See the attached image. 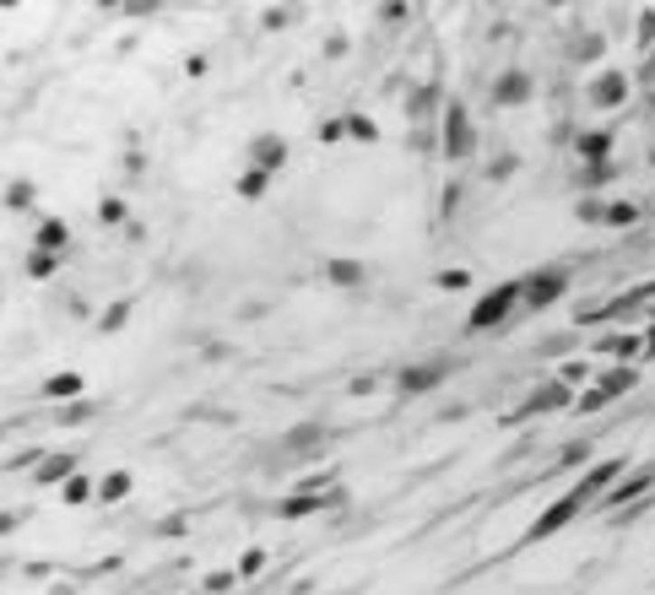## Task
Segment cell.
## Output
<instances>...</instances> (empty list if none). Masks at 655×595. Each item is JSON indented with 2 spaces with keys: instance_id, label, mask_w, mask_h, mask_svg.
<instances>
[{
  "instance_id": "obj_1",
  "label": "cell",
  "mask_w": 655,
  "mask_h": 595,
  "mask_svg": "<svg viewBox=\"0 0 655 595\" xmlns=\"http://www.w3.org/2000/svg\"><path fill=\"white\" fill-rule=\"evenodd\" d=\"M520 298H526V276H510V282L477 293V303L466 309V336H488V330H504L510 320H520Z\"/></svg>"
},
{
  "instance_id": "obj_2",
  "label": "cell",
  "mask_w": 655,
  "mask_h": 595,
  "mask_svg": "<svg viewBox=\"0 0 655 595\" xmlns=\"http://www.w3.org/2000/svg\"><path fill=\"white\" fill-rule=\"evenodd\" d=\"M477 146H482V135H477L472 108H466L461 98H444V119H439V157H444V163H472V157H477Z\"/></svg>"
},
{
  "instance_id": "obj_3",
  "label": "cell",
  "mask_w": 655,
  "mask_h": 595,
  "mask_svg": "<svg viewBox=\"0 0 655 595\" xmlns=\"http://www.w3.org/2000/svg\"><path fill=\"white\" fill-rule=\"evenodd\" d=\"M569 287H575V271H569V265H542V271H531V276H526L520 314H526V320H531V314H547L553 303L569 298Z\"/></svg>"
},
{
  "instance_id": "obj_4",
  "label": "cell",
  "mask_w": 655,
  "mask_h": 595,
  "mask_svg": "<svg viewBox=\"0 0 655 595\" xmlns=\"http://www.w3.org/2000/svg\"><path fill=\"white\" fill-rule=\"evenodd\" d=\"M629 466H634L629 455H607V460H591V466H585V471H580V477L569 482V493H575V504H580V509H591V504H602V498H607V493H613V488L623 482V471H629Z\"/></svg>"
},
{
  "instance_id": "obj_5",
  "label": "cell",
  "mask_w": 655,
  "mask_h": 595,
  "mask_svg": "<svg viewBox=\"0 0 655 595\" xmlns=\"http://www.w3.org/2000/svg\"><path fill=\"white\" fill-rule=\"evenodd\" d=\"M575 395H580V390H575V385H564V379L553 374V379H542V385H537V390H531V395H526V401L504 417V423L515 428V423H531V417H547V412H575Z\"/></svg>"
},
{
  "instance_id": "obj_6",
  "label": "cell",
  "mask_w": 655,
  "mask_h": 595,
  "mask_svg": "<svg viewBox=\"0 0 655 595\" xmlns=\"http://www.w3.org/2000/svg\"><path fill=\"white\" fill-rule=\"evenodd\" d=\"M629 98H634V76L629 70H596L591 81H585V103L596 108V114H618V108H629Z\"/></svg>"
},
{
  "instance_id": "obj_7",
  "label": "cell",
  "mask_w": 655,
  "mask_h": 595,
  "mask_svg": "<svg viewBox=\"0 0 655 595\" xmlns=\"http://www.w3.org/2000/svg\"><path fill=\"white\" fill-rule=\"evenodd\" d=\"M634 385H640V368H634V363H629V368H602V374H596V385L575 395V412H602L607 401H623Z\"/></svg>"
},
{
  "instance_id": "obj_8",
  "label": "cell",
  "mask_w": 655,
  "mask_h": 595,
  "mask_svg": "<svg viewBox=\"0 0 655 595\" xmlns=\"http://www.w3.org/2000/svg\"><path fill=\"white\" fill-rule=\"evenodd\" d=\"M450 358H423V363H407V368H396V395H434L444 379H450Z\"/></svg>"
},
{
  "instance_id": "obj_9",
  "label": "cell",
  "mask_w": 655,
  "mask_h": 595,
  "mask_svg": "<svg viewBox=\"0 0 655 595\" xmlns=\"http://www.w3.org/2000/svg\"><path fill=\"white\" fill-rule=\"evenodd\" d=\"M287 157H293V146H287L282 130H255L249 146H244V168H260V173H271V179L287 168Z\"/></svg>"
},
{
  "instance_id": "obj_10",
  "label": "cell",
  "mask_w": 655,
  "mask_h": 595,
  "mask_svg": "<svg viewBox=\"0 0 655 595\" xmlns=\"http://www.w3.org/2000/svg\"><path fill=\"white\" fill-rule=\"evenodd\" d=\"M580 515H585V509L575 504V493H558V498H553V504H547V509H542V515L531 520V531L520 536V547H537V542H553V536H558L564 525H575Z\"/></svg>"
},
{
  "instance_id": "obj_11",
  "label": "cell",
  "mask_w": 655,
  "mask_h": 595,
  "mask_svg": "<svg viewBox=\"0 0 655 595\" xmlns=\"http://www.w3.org/2000/svg\"><path fill=\"white\" fill-rule=\"evenodd\" d=\"M488 98H493V108H526V103L537 98V76H531L526 65H510V70L493 76Z\"/></svg>"
},
{
  "instance_id": "obj_12",
  "label": "cell",
  "mask_w": 655,
  "mask_h": 595,
  "mask_svg": "<svg viewBox=\"0 0 655 595\" xmlns=\"http://www.w3.org/2000/svg\"><path fill=\"white\" fill-rule=\"evenodd\" d=\"M569 146H575V163H580V168H596V163H613L618 135H613V125H596V130H580Z\"/></svg>"
},
{
  "instance_id": "obj_13",
  "label": "cell",
  "mask_w": 655,
  "mask_h": 595,
  "mask_svg": "<svg viewBox=\"0 0 655 595\" xmlns=\"http://www.w3.org/2000/svg\"><path fill=\"white\" fill-rule=\"evenodd\" d=\"M640 352H645V336H623V330H607L591 341V358H607L613 368H629Z\"/></svg>"
},
{
  "instance_id": "obj_14",
  "label": "cell",
  "mask_w": 655,
  "mask_h": 595,
  "mask_svg": "<svg viewBox=\"0 0 655 595\" xmlns=\"http://www.w3.org/2000/svg\"><path fill=\"white\" fill-rule=\"evenodd\" d=\"M38 395H43L49 406H70V401L87 395V374H81V368H60V374H49V379L38 385Z\"/></svg>"
},
{
  "instance_id": "obj_15",
  "label": "cell",
  "mask_w": 655,
  "mask_h": 595,
  "mask_svg": "<svg viewBox=\"0 0 655 595\" xmlns=\"http://www.w3.org/2000/svg\"><path fill=\"white\" fill-rule=\"evenodd\" d=\"M76 471H81V455H70V450H49V455L38 460L33 482H38V488H54V493H60V488H65V482H70Z\"/></svg>"
},
{
  "instance_id": "obj_16",
  "label": "cell",
  "mask_w": 655,
  "mask_h": 595,
  "mask_svg": "<svg viewBox=\"0 0 655 595\" xmlns=\"http://www.w3.org/2000/svg\"><path fill=\"white\" fill-rule=\"evenodd\" d=\"M325 282H331L336 293H363V287H369V265L352 260V255H331V260H325Z\"/></svg>"
},
{
  "instance_id": "obj_17",
  "label": "cell",
  "mask_w": 655,
  "mask_h": 595,
  "mask_svg": "<svg viewBox=\"0 0 655 595\" xmlns=\"http://www.w3.org/2000/svg\"><path fill=\"white\" fill-rule=\"evenodd\" d=\"M33 249L70 255V222H65V217H38V228H33Z\"/></svg>"
},
{
  "instance_id": "obj_18",
  "label": "cell",
  "mask_w": 655,
  "mask_h": 595,
  "mask_svg": "<svg viewBox=\"0 0 655 595\" xmlns=\"http://www.w3.org/2000/svg\"><path fill=\"white\" fill-rule=\"evenodd\" d=\"M293 455H320L325 444H331V428L325 423H298V428H287V439H282Z\"/></svg>"
},
{
  "instance_id": "obj_19",
  "label": "cell",
  "mask_w": 655,
  "mask_h": 595,
  "mask_svg": "<svg viewBox=\"0 0 655 595\" xmlns=\"http://www.w3.org/2000/svg\"><path fill=\"white\" fill-rule=\"evenodd\" d=\"M130 493H136V477H130L125 466H108V471L98 477V504H103V509H114V504H125Z\"/></svg>"
},
{
  "instance_id": "obj_20",
  "label": "cell",
  "mask_w": 655,
  "mask_h": 595,
  "mask_svg": "<svg viewBox=\"0 0 655 595\" xmlns=\"http://www.w3.org/2000/svg\"><path fill=\"white\" fill-rule=\"evenodd\" d=\"M233 195H239L244 206H260V200L271 195V173H260V168H239V179H233Z\"/></svg>"
},
{
  "instance_id": "obj_21",
  "label": "cell",
  "mask_w": 655,
  "mask_h": 595,
  "mask_svg": "<svg viewBox=\"0 0 655 595\" xmlns=\"http://www.w3.org/2000/svg\"><path fill=\"white\" fill-rule=\"evenodd\" d=\"M645 222V206L640 200H602V228H640Z\"/></svg>"
},
{
  "instance_id": "obj_22",
  "label": "cell",
  "mask_w": 655,
  "mask_h": 595,
  "mask_svg": "<svg viewBox=\"0 0 655 595\" xmlns=\"http://www.w3.org/2000/svg\"><path fill=\"white\" fill-rule=\"evenodd\" d=\"M618 179V163H596V168H575L569 173V184L580 190V195H596V190H607Z\"/></svg>"
},
{
  "instance_id": "obj_23",
  "label": "cell",
  "mask_w": 655,
  "mask_h": 595,
  "mask_svg": "<svg viewBox=\"0 0 655 595\" xmlns=\"http://www.w3.org/2000/svg\"><path fill=\"white\" fill-rule=\"evenodd\" d=\"M607 54V38L602 33H575L569 38V65H596Z\"/></svg>"
},
{
  "instance_id": "obj_24",
  "label": "cell",
  "mask_w": 655,
  "mask_h": 595,
  "mask_svg": "<svg viewBox=\"0 0 655 595\" xmlns=\"http://www.w3.org/2000/svg\"><path fill=\"white\" fill-rule=\"evenodd\" d=\"M60 265H65V255H49V249H27V260H22L27 282H54Z\"/></svg>"
},
{
  "instance_id": "obj_25",
  "label": "cell",
  "mask_w": 655,
  "mask_h": 595,
  "mask_svg": "<svg viewBox=\"0 0 655 595\" xmlns=\"http://www.w3.org/2000/svg\"><path fill=\"white\" fill-rule=\"evenodd\" d=\"M342 130H347V141H358V146H374V141L385 135L374 114H342Z\"/></svg>"
},
{
  "instance_id": "obj_26",
  "label": "cell",
  "mask_w": 655,
  "mask_h": 595,
  "mask_svg": "<svg viewBox=\"0 0 655 595\" xmlns=\"http://www.w3.org/2000/svg\"><path fill=\"white\" fill-rule=\"evenodd\" d=\"M0 206H5V211H33V206H38V184H33V179H11V184L0 190Z\"/></svg>"
},
{
  "instance_id": "obj_27",
  "label": "cell",
  "mask_w": 655,
  "mask_h": 595,
  "mask_svg": "<svg viewBox=\"0 0 655 595\" xmlns=\"http://www.w3.org/2000/svg\"><path fill=\"white\" fill-rule=\"evenodd\" d=\"M130 314H136V298H114V303L98 314V336H119V330L130 325Z\"/></svg>"
},
{
  "instance_id": "obj_28",
  "label": "cell",
  "mask_w": 655,
  "mask_h": 595,
  "mask_svg": "<svg viewBox=\"0 0 655 595\" xmlns=\"http://www.w3.org/2000/svg\"><path fill=\"white\" fill-rule=\"evenodd\" d=\"M515 173H520V152H493L482 168V184H510Z\"/></svg>"
},
{
  "instance_id": "obj_29",
  "label": "cell",
  "mask_w": 655,
  "mask_h": 595,
  "mask_svg": "<svg viewBox=\"0 0 655 595\" xmlns=\"http://www.w3.org/2000/svg\"><path fill=\"white\" fill-rule=\"evenodd\" d=\"M60 504H70V509H81V504H98V482H92L87 471H76V477L60 488Z\"/></svg>"
},
{
  "instance_id": "obj_30",
  "label": "cell",
  "mask_w": 655,
  "mask_h": 595,
  "mask_svg": "<svg viewBox=\"0 0 655 595\" xmlns=\"http://www.w3.org/2000/svg\"><path fill=\"white\" fill-rule=\"evenodd\" d=\"M98 222L103 228H130V200L125 195H103L98 200Z\"/></svg>"
},
{
  "instance_id": "obj_31",
  "label": "cell",
  "mask_w": 655,
  "mask_h": 595,
  "mask_svg": "<svg viewBox=\"0 0 655 595\" xmlns=\"http://www.w3.org/2000/svg\"><path fill=\"white\" fill-rule=\"evenodd\" d=\"M591 455H596V444H591V439H575V444L558 450V471H585Z\"/></svg>"
},
{
  "instance_id": "obj_32",
  "label": "cell",
  "mask_w": 655,
  "mask_h": 595,
  "mask_svg": "<svg viewBox=\"0 0 655 595\" xmlns=\"http://www.w3.org/2000/svg\"><path fill=\"white\" fill-rule=\"evenodd\" d=\"M87 417H98V401H70V406H60V428H76V423H87Z\"/></svg>"
},
{
  "instance_id": "obj_33",
  "label": "cell",
  "mask_w": 655,
  "mask_h": 595,
  "mask_svg": "<svg viewBox=\"0 0 655 595\" xmlns=\"http://www.w3.org/2000/svg\"><path fill=\"white\" fill-rule=\"evenodd\" d=\"M260 569H266V547H244V558H239V569H233V574H239V580H255Z\"/></svg>"
},
{
  "instance_id": "obj_34",
  "label": "cell",
  "mask_w": 655,
  "mask_h": 595,
  "mask_svg": "<svg viewBox=\"0 0 655 595\" xmlns=\"http://www.w3.org/2000/svg\"><path fill=\"white\" fill-rule=\"evenodd\" d=\"M233 585H239V574H233V569H217V574H206V580H201V590H206V595H228Z\"/></svg>"
},
{
  "instance_id": "obj_35",
  "label": "cell",
  "mask_w": 655,
  "mask_h": 595,
  "mask_svg": "<svg viewBox=\"0 0 655 595\" xmlns=\"http://www.w3.org/2000/svg\"><path fill=\"white\" fill-rule=\"evenodd\" d=\"M434 287H439V293H466V287H472V271H439Z\"/></svg>"
},
{
  "instance_id": "obj_36",
  "label": "cell",
  "mask_w": 655,
  "mask_h": 595,
  "mask_svg": "<svg viewBox=\"0 0 655 595\" xmlns=\"http://www.w3.org/2000/svg\"><path fill=\"white\" fill-rule=\"evenodd\" d=\"M558 379H564V385H575V390H580V379H591V363H585V358H569V363H564V368H558Z\"/></svg>"
},
{
  "instance_id": "obj_37",
  "label": "cell",
  "mask_w": 655,
  "mask_h": 595,
  "mask_svg": "<svg viewBox=\"0 0 655 595\" xmlns=\"http://www.w3.org/2000/svg\"><path fill=\"white\" fill-rule=\"evenodd\" d=\"M49 450H16L11 460H5V471H38V460H43Z\"/></svg>"
},
{
  "instance_id": "obj_38",
  "label": "cell",
  "mask_w": 655,
  "mask_h": 595,
  "mask_svg": "<svg viewBox=\"0 0 655 595\" xmlns=\"http://www.w3.org/2000/svg\"><path fill=\"white\" fill-rule=\"evenodd\" d=\"M575 222H602V195H580V206H575Z\"/></svg>"
},
{
  "instance_id": "obj_39",
  "label": "cell",
  "mask_w": 655,
  "mask_h": 595,
  "mask_svg": "<svg viewBox=\"0 0 655 595\" xmlns=\"http://www.w3.org/2000/svg\"><path fill=\"white\" fill-rule=\"evenodd\" d=\"M379 390V374H358V379H347V395L352 401H363V395H374Z\"/></svg>"
},
{
  "instance_id": "obj_40",
  "label": "cell",
  "mask_w": 655,
  "mask_h": 595,
  "mask_svg": "<svg viewBox=\"0 0 655 595\" xmlns=\"http://www.w3.org/2000/svg\"><path fill=\"white\" fill-rule=\"evenodd\" d=\"M33 520V509H0V536H11V531H22Z\"/></svg>"
},
{
  "instance_id": "obj_41",
  "label": "cell",
  "mask_w": 655,
  "mask_h": 595,
  "mask_svg": "<svg viewBox=\"0 0 655 595\" xmlns=\"http://www.w3.org/2000/svg\"><path fill=\"white\" fill-rule=\"evenodd\" d=\"M293 16H298V11H287V5H276V11H260V27H266V33H276V27H287Z\"/></svg>"
},
{
  "instance_id": "obj_42",
  "label": "cell",
  "mask_w": 655,
  "mask_h": 595,
  "mask_svg": "<svg viewBox=\"0 0 655 595\" xmlns=\"http://www.w3.org/2000/svg\"><path fill=\"white\" fill-rule=\"evenodd\" d=\"M119 168H125V179H141V173H146V152H141V146H136V152H125V163H119Z\"/></svg>"
},
{
  "instance_id": "obj_43",
  "label": "cell",
  "mask_w": 655,
  "mask_h": 595,
  "mask_svg": "<svg viewBox=\"0 0 655 595\" xmlns=\"http://www.w3.org/2000/svg\"><path fill=\"white\" fill-rule=\"evenodd\" d=\"M184 531H190L184 515H163V520H157V536H184Z\"/></svg>"
},
{
  "instance_id": "obj_44",
  "label": "cell",
  "mask_w": 655,
  "mask_h": 595,
  "mask_svg": "<svg viewBox=\"0 0 655 595\" xmlns=\"http://www.w3.org/2000/svg\"><path fill=\"white\" fill-rule=\"evenodd\" d=\"M320 141L331 146V141H347V130H342V114H331L325 125H320Z\"/></svg>"
},
{
  "instance_id": "obj_45",
  "label": "cell",
  "mask_w": 655,
  "mask_h": 595,
  "mask_svg": "<svg viewBox=\"0 0 655 595\" xmlns=\"http://www.w3.org/2000/svg\"><path fill=\"white\" fill-rule=\"evenodd\" d=\"M320 49H325V60H342V54H347V33H331Z\"/></svg>"
},
{
  "instance_id": "obj_46",
  "label": "cell",
  "mask_w": 655,
  "mask_h": 595,
  "mask_svg": "<svg viewBox=\"0 0 655 595\" xmlns=\"http://www.w3.org/2000/svg\"><path fill=\"white\" fill-rule=\"evenodd\" d=\"M455 206H461V184L450 179V184H444V206H439V211H444V217H455Z\"/></svg>"
},
{
  "instance_id": "obj_47",
  "label": "cell",
  "mask_w": 655,
  "mask_h": 595,
  "mask_svg": "<svg viewBox=\"0 0 655 595\" xmlns=\"http://www.w3.org/2000/svg\"><path fill=\"white\" fill-rule=\"evenodd\" d=\"M407 16H412L407 5H379V22H407Z\"/></svg>"
},
{
  "instance_id": "obj_48",
  "label": "cell",
  "mask_w": 655,
  "mask_h": 595,
  "mask_svg": "<svg viewBox=\"0 0 655 595\" xmlns=\"http://www.w3.org/2000/svg\"><path fill=\"white\" fill-rule=\"evenodd\" d=\"M184 76H190V81L206 76V54H190V60H184Z\"/></svg>"
},
{
  "instance_id": "obj_49",
  "label": "cell",
  "mask_w": 655,
  "mask_h": 595,
  "mask_svg": "<svg viewBox=\"0 0 655 595\" xmlns=\"http://www.w3.org/2000/svg\"><path fill=\"white\" fill-rule=\"evenodd\" d=\"M640 38H645V43H655V11H645V16H640Z\"/></svg>"
},
{
  "instance_id": "obj_50",
  "label": "cell",
  "mask_w": 655,
  "mask_h": 595,
  "mask_svg": "<svg viewBox=\"0 0 655 595\" xmlns=\"http://www.w3.org/2000/svg\"><path fill=\"white\" fill-rule=\"evenodd\" d=\"M49 595H76V590H70V585H54V590H49Z\"/></svg>"
},
{
  "instance_id": "obj_51",
  "label": "cell",
  "mask_w": 655,
  "mask_h": 595,
  "mask_svg": "<svg viewBox=\"0 0 655 595\" xmlns=\"http://www.w3.org/2000/svg\"><path fill=\"white\" fill-rule=\"evenodd\" d=\"M325 595H347V590H325Z\"/></svg>"
}]
</instances>
